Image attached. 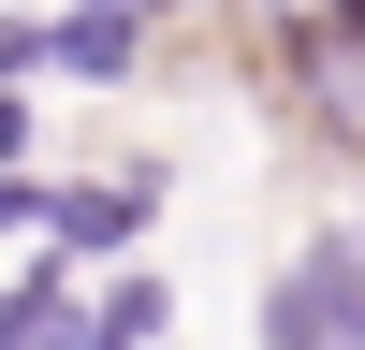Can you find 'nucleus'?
Here are the masks:
<instances>
[{"mask_svg": "<svg viewBox=\"0 0 365 350\" xmlns=\"http://www.w3.org/2000/svg\"><path fill=\"white\" fill-rule=\"evenodd\" d=\"M0 233H44V175H0Z\"/></svg>", "mask_w": 365, "mask_h": 350, "instance_id": "obj_8", "label": "nucleus"}, {"mask_svg": "<svg viewBox=\"0 0 365 350\" xmlns=\"http://www.w3.org/2000/svg\"><path fill=\"white\" fill-rule=\"evenodd\" d=\"M73 321H88L73 262H15V277H0V350H73Z\"/></svg>", "mask_w": 365, "mask_h": 350, "instance_id": "obj_5", "label": "nucleus"}, {"mask_svg": "<svg viewBox=\"0 0 365 350\" xmlns=\"http://www.w3.org/2000/svg\"><path fill=\"white\" fill-rule=\"evenodd\" d=\"M278 73L307 102V132L365 146V0H322V15H278Z\"/></svg>", "mask_w": 365, "mask_h": 350, "instance_id": "obj_3", "label": "nucleus"}, {"mask_svg": "<svg viewBox=\"0 0 365 350\" xmlns=\"http://www.w3.org/2000/svg\"><path fill=\"white\" fill-rule=\"evenodd\" d=\"M146 219H161V161H117V175H44V262H132Z\"/></svg>", "mask_w": 365, "mask_h": 350, "instance_id": "obj_2", "label": "nucleus"}, {"mask_svg": "<svg viewBox=\"0 0 365 350\" xmlns=\"http://www.w3.org/2000/svg\"><path fill=\"white\" fill-rule=\"evenodd\" d=\"M132 15H146V29H161V15H190V0H132Z\"/></svg>", "mask_w": 365, "mask_h": 350, "instance_id": "obj_9", "label": "nucleus"}, {"mask_svg": "<svg viewBox=\"0 0 365 350\" xmlns=\"http://www.w3.org/2000/svg\"><path fill=\"white\" fill-rule=\"evenodd\" d=\"M44 161V102H29V88H0V175H29Z\"/></svg>", "mask_w": 365, "mask_h": 350, "instance_id": "obj_7", "label": "nucleus"}, {"mask_svg": "<svg viewBox=\"0 0 365 350\" xmlns=\"http://www.w3.org/2000/svg\"><path fill=\"white\" fill-rule=\"evenodd\" d=\"M44 73L58 88H132L146 73V15L132 0H44Z\"/></svg>", "mask_w": 365, "mask_h": 350, "instance_id": "obj_4", "label": "nucleus"}, {"mask_svg": "<svg viewBox=\"0 0 365 350\" xmlns=\"http://www.w3.org/2000/svg\"><path fill=\"white\" fill-rule=\"evenodd\" d=\"M161 321H175V292L146 277V262H117V277L88 292V321H73V350H161Z\"/></svg>", "mask_w": 365, "mask_h": 350, "instance_id": "obj_6", "label": "nucleus"}, {"mask_svg": "<svg viewBox=\"0 0 365 350\" xmlns=\"http://www.w3.org/2000/svg\"><path fill=\"white\" fill-rule=\"evenodd\" d=\"M263 350H365V233H307L263 277Z\"/></svg>", "mask_w": 365, "mask_h": 350, "instance_id": "obj_1", "label": "nucleus"}, {"mask_svg": "<svg viewBox=\"0 0 365 350\" xmlns=\"http://www.w3.org/2000/svg\"><path fill=\"white\" fill-rule=\"evenodd\" d=\"M263 15H322V0H263Z\"/></svg>", "mask_w": 365, "mask_h": 350, "instance_id": "obj_10", "label": "nucleus"}]
</instances>
